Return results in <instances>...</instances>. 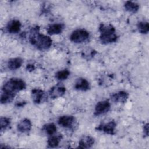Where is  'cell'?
<instances>
[{
  "label": "cell",
  "mask_w": 149,
  "mask_h": 149,
  "mask_svg": "<svg viewBox=\"0 0 149 149\" xmlns=\"http://www.w3.org/2000/svg\"><path fill=\"white\" fill-rule=\"evenodd\" d=\"M64 29V25L61 23H55L50 25L47 28V33L50 35L59 34Z\"/></svg>",
  "instance_id": "cell-15"
},
{
  "label": "cell",
  "mask_w": 149,
  "mask_h": 149,
  "mask_svg": "<svg viewBox=\"0 0 149 149\" xmlns=\"http://www.w3.org/2000/svg\"><path fill=\"white\" fill-rule=\"evenodd\" d=\"M90 37L89 33L84 29H77L72 32L70 36L71 41L80 44L83 43L88 40Z\"/></svg>",
  "instance_id": "cell-4"
},
{
  "label": "cell",
  "mask_w": 149,
  "mask_h": 149,
  "mask_svg": "<svg viewBox=\"0 0 149 149\" xmlns=\"http://www.w3.org/2000/svg\"><path fill=\"white\" fill-rule=\"evenodd\" d=\"M31 98L33 101L37 104H40L44 101L45 95L43 90L40 88H34L31 90Z\"/></svg>",
  "instance_id": "cell-9"
},
{
  "label": "cell",
  "mask_w": 149,
  "mask_h": 149,
  "mask_svg": "<svg viewBox=\"0 0 149 149\" xmlns=\"http://www.w3.org/2000/svg\"><path fill=\"white\" fill-rule=\"evenodd\" d=\"M94 143V139L89 136L83 137L79 142L77 148H90Z\"/></svg>",
  "instance_id": "cell-12"
},
{
  "label": "cell",
  "mask_w": 149,
  "mask_h": 149,
  "mask_svg": "<svg viewBox=\"0 0 149 149\" xmlns=\"http://www.w3.org/2000/svg\"><path fill=\"white\" fill-rule=\"evenodd\" d=\"M29 41L33 45L41 51L48 49L52 45L51 38L47 36L40 34L39 27L37 26L32 27L30 30Z\"/></svg>",
  "instance_id": "cell-1"
},
{
  "label": "cell",
  "mask_w": 149,
  "mask_h": 149,
  "mask_svg": "<svg viewBox=\"0 0 149 149\" xmlns=\"http://www.w3.org/2000/svg\"><path fill=\"white\" fill-rule=\"evenodd\" d=\"M27 70L32 71V70H33L34 69V66L33 65L29 64V65H27Z\"/></svg>",
  "instance_id": "cell-25"
},
{
  "label": "cell",
  "mask_w": 149,
  "mask_h": 149,
  "mask_svg": "<svg viewBox=\"0 0 149 149\" xmlns=\"http://www.w3.org/2000/svg\"><path fill=\"white\" fill-rule=\"evenodd\" d=\"M143 132H144V134L147 137L148 136V123H146L144 126L143 128Z\"/></svg>",
  "instance_id": "cell-24"
},
{
  "label": "cell",
  "mask_w": 149,
  "mask_h": 149,
  "mask_svg": "<svg viewBox=\"0 0 149 149\" xmlns=\"http://www.w3.org/2000/svg\"><path fill=\"white\" fill-rule=\"evenodd\" d=\"M70 72L67 69H63L62 70H59L55 74V77L59 80H66L69 76Z\"/></svg>",
  "instance_id": "cell-22"
},
{
  "label": "cell",
  "mask_w": 149,
  "mask_h": 149,
  "mask_svg": "<svg viewBox=\"0 0 149 149\" xmlns=\"http://www.w3.org/2000/svg\"><path fill=\"white\" fill-rule=\"evenodd\" d=\"M74 88L76 90L85 91L90 89V83L84 78H79L76 81Z\"/></svg>",
  "instance_id": "cell-14"
},
{
  "label": "cell",
  "mask_w": 149,
  "mask_h": 149,
  "mask_svg": "<svg viewBox=\"0 0 149 149\" xmlns=\"http://www.w3.org/2000/svg\"><path fill=\"white\" fill-rule=\"evenodd\" d=\"M111 108V104L107 100H103L98 102L94 109V115L96 116H100L108 112Z\"/></svg>",
  "instance_id": "cell-6"
},
{
  "label": "cell",
  "mask_w": 149,
  "mask_h": 149,
  "mask_svg": "<svg viewBox=\"0 0 149 149\" xmlns=\"http://www.w3.org/2000/svg\"><path fill=\"white\" fill-rule=\"evenodd\" d=\"M75 121V118L72 115H63L58 119V124L65 128H71Z\"/></svg>",
  "instance_id": "cell-7"
},
{
  "label": "cell",
  "mask_w": 149,
  "mask_h": 149,
  "mask_svg": "<svg viewBox=\"0 0 149 149\" xmlns=\"http://www.w3.org/2000/svg\"><path fill=\"white\" fill-rule=\"evenodd\" d=\"M99 31L100 40L102 44H108L117 41L118 36L115 33V29L112 24L101 23L99 26Z\"/></svg>",
  "instance_id": "cell-2"
},
{
  "label": "cell",
  "mask_w": 149,
  "mask_h": 149,
  "mask_svg": "<svg viewBox=\"0 0 149 149\" xmlns=\"http://www.w3.org/2000/svg\"><path fill=\"white\" fill-rule=\"evenodd\" d=\"M16 94L2 91L1 95V104H7L12 101Z\"/></svg>",
  "instance_id": "cell-18"
},
{
  "label": "cell",
  "mask_w": 149,
  "mask_h": 149,
  "mask_svg": "<svg viewBox=\"0 0 149 149\" xmlns=\"http://www.w3.org/2000/svg\"><path fill=\"white\" fill-rule=\"evenodd\" d=\"M21 23L18 20H12L8 22L6 26L7 31L12 34H15L20 31Z\"/></svg>",
  "instance_id": "cell-11"
},
{
  "label": "cell",
  "mask_w": 149,
  "mask_h": 149,
  "mask_svg": "<svg viewBox=\"0 0 149 149\" xmlns=\"http://www.w3.org/2000/svg\"><path fill=\"white\" fill-rule=\"evenodd\" d=\"M23 63V60L20 58H15L10 59L8 62V67L10 70L19 69Z\"/></svg>",
  "instance_id": "cell-16"
},
{
  "label": "cell",
  "mask_w": 149,
  "mask_h": 149,
  "mask_svg": "<svg viewBox=\"0 0 149 149\" xmlns=\"http://www.w3.org/2000/svg\"><path fill=\"white\" fill-rule=\"evenodd\" d=\"M137 29L139 31L143 34H147L149 31V24L146 21L139 22L137 24Z\"/></svg>",
  "instance_id": "cell-21"
},
{
  "label": "cell",
  "mask_w": 149,
  "mask_h": 149,
  "mask_svg": "<svg viewBox=\"0 0 149 149\" xmlns=\"http://www.w3.org/2000/svg\"><path fill=\"white\" fill-rule=\"evenodd\" d=\"M10 125V119L7 117H1L0 119V126L1 131L3 132Z\"/></svg>",
  "instance_id": "cell-23"
},
{
  "label": "cell",
  "mask_w": 149,
  "mask_h": 149,
  "mask_svg": "<svg viewBox=\"0 0 149 149\" xmlns=\"http://www.w3.org/2000/svg\"><path fill=\"white\" fill-rule=\"evenodd\" d=\"M116 127V123L115 121L111 120L105 123H101L99 125L96 129L98 131L103 132L105 133L113 135L115 133V129Z\"/></svg>",
  "instance_id": "cell-5"
},
{
  "label": "cell",
  "mask_w": 149,
  "mask_h": 149,
  "mask_svg": "<svg viewBox=\"0 0 149 149\" xmlns=\"http://www.w3.org/2000/svg\"><path fill=\"white\" fill-rule=\"evenodd\" d=\"M66 92V88L60 84H57L49 91V95L51 98H57L62 97Z\"/></svg>",
  "instance_id": "cell-8"
},
{
  "label": "cell",
  "mask_w": 149,
  "mask_h": 149,
  "mask_svg": "<svg viewBox=\"0 0 149 149\" xmlns=\"http://www.w3.org/2000/svg\"><path fill=\"white\" fill-rule=\"evenodd\" d=\"M61 139H62L61 134L55 135L54 134L53 135H51L48 139V141H47L48 145L52 148L56 147L59 145Z\"/></svg>",
  "instance_id": "cell-17"
},
{
  "label": "cell",
  "mask_w": 149,
  "mask_h": 149,
  "mask_svg": "<svg viewBox=\"0 0 149 149\" xmlns=\"http://www.w3.org/2000/svg\"><path fill=\"white\" fill-rule=\"evenodd\" d=\"M56 127L53 123H49L44 125L42 130L49 136L54 134L56 132Z\"/></svg>",
  "instance_id": "cell-20"
},
{
  "label": "cell",
  "mask_w": 149,
  "mask_h": 149,
  "mask_svg": "<svg viewBox=\"0 0 149 149\" xmlns=\"http://www.w3.org/2000/svg\"><path fill=\"white\" fill-rule=\"evenodd\" d=\"M124 7L126 10L132 13H136L139 9V4L132 1H126L124 5Z\"/></svg>",
  "instance_id": "cell-19"
},
{
  "label": "cell",
  "mask_w": 149,
  "mask_h": 149,
  "mask_svg": "<svg viewBox=\"0 0 149 149\" xmlns=\"http://www.w3.org/2000/svg\"><path fill=\"white\" fill-rule=\"evenodd\" d=\"M17 130L22 133H27L31 129V122L27 118L22 119L17 124Z\"/></svg>",
  "instance_id": "cell-13"
},
{
  "label": "cell",
  "mask_w": 149,
  "mask_h": 149,
  "mask_svg": "<svg viewBox=\"0 0 149 149\" xmlns=\"http://www.w3.org/2000/svg\"><path fill=\"white\" fill-rule=\"evenodd\" d=\"M129 97V94L124 91H119L113 94L111 96V99L112 101L118 103L125 102Z\"/></svg>",
  "instance_id": "cell-10"
},
{
  "label": "cell",
  "mask_w": 149,
  "mask_h": 149,
  "mask_svg": "<svg viewBox=\"0 0 149 149\" xmlns=\"http://www.w3.org/2000/svg\"><path fill=\"white\" fill-rule=\"evenodd\" d=\"M26 87V83L23 80L18 78H12L4 83L2 91L16 94L18 91L24 90Z\"/></svg>",
  "instance_id": "cell-3"
},
{
  "label": "cell",
  "mask_w": 149,
  "mask_h": 149,
  "mask_svg": "<svg viewBox=\"0 0 149 149\" xmlns=\"http://www.w3.org/2000/svg\"><path fill=\"white\" fill-rule=\"evenodd\" d=\"M24 104H25V102H19L17 103L16 106H17V107H23V106H24Z\"/></svg>",
  "instance_id": "cell-26"
}]
</instances>
